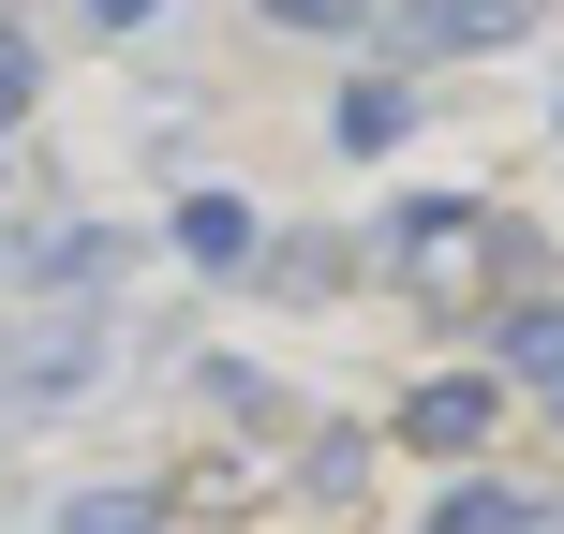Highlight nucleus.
Instances as JSON below:
<instances>
[{"mask_svg":"<svg viewBox=\"0 0 564 534\" xmlns=\"http://www.w3.org/2000/svg\"><path fill=\"white\" fill-rule=\"evenodd\" d=\"M89 371H105V312H59V297L0 312V431H30V416H59V401H89Z\"/></svg>","mask_w":564,"mask_h":534,"instance_id":"obj_1","label":"nucleus"},{"mask_svg":"<svg viewBox=\"0 0 564 534\" xmlns=\"http://www.w3.org/2000/svg\"><path fill=\"white\" fill-rule=\"evenodd\" d=\"M490 416H506V386H490V371H431V386L401 401L387 431H401L416 460H476V446H490Z\"/></svg>","mask_w":564,"mask_h":534,"instance_id":"obj_2","label":"nucleus"},{"mask_svg":"<svg viewBox=\"0 0 564 534\" xmlns=\"http://www.w3.org/2000/svg\"><path fill=\"white\" fill-rule=\"evenodd\" d=\"M119 268H134L119 224H45V238H30V297H59V312H105Z\"/></svg>","mask_w":564,"mask_h":534,"instance_id":"obj_3","label":"nucleus"},{"mask_svg":"<svg viewBox=\"0 0 564 534\" xmlns=\"http://www.w3.org/2000/svg\"><path fill=\"white\" fill-rule=\"evenodd\" d=\"M535 15H550V0H416L387 45H416V59H476V45H520Z\"/></svg>","mask_w":564,"mask_h":534,"instance_id":"obj_4","label":"nucleus"},{"mask_svg":"<svg viewBox=\"0 0 564 534\" xmlns=\"http://www.w3.org/2000/svg\"><path fill=\"white\" fill-rule=\"evenodd\" d=\"M164 238H178V268H208V282L268 268V224H253L238 194H178V208H164Z\"/></svg>","mask_w":564,"mask_h":534,"instance_id":"obj_5","label":"nucleus"},{"mask_svg":"<svg viewBox=\"0 0 564 534\" xmlns=\"http://www.w3.org/2000/svg\"><path fill=\"white\" fill-rule=\"evenodd\" d=\"M401 134H416V89H401V75H341V89H327V149H357V164H387Z\"/></svg>","mask_w":564,"mask_h":534,"instance_id":"obj_6","label":"nucleus"},{"mask_svg":"<svg viewBox=\"0 0 564 534\" xmlns=\"http://www.w3.org/2000/svg\"><path fill=\"white\" fill-rule=\"evenodd\" d=\"M535 520H550V505H520L506 476H446V490H431V520H416V534H535Z\"/></svg>","mask_w":564,"mask_h":534,"instance_id":"obj_7","label":"nucleus"},{"mask_svg":"<svg viewBox=\"0 0 564 534\" xmlns=\"http://www.w3.org/2000/svg\"><path fill=\"white\" fill-rule=\"evenodd\" d=\"M506 371L564 416V297H520V312H506Z\"/></svg>","mask_w":564,"mask_h":534,"instance_id":"obj_8","label":"nucleus"},{"mask_svg":"<svg viewBox=\"0 0 564 534\" xmlns=\"http://www.w3.org/2000/svg\"><path fill=\"white\" fill-rule=\"evenodd\" d=\"M194 386H208V416H224V431H282V416H297V386H268L253 357H208Z\"/></svg>","mask_w":564,"mask_h":534,"instance_id":"obj_9","label":"nucleus"},{"mask_svg":"<svg viewBox=\"0 0 564 534\" xmlns=\"http://www.w3.org/2000/svg\"><path fill=\"white\" fill-rule=\"evenodd\" d=\"M341 238H268V268H253V297H341Z\"/></svg>","mask_w":564,"mask_h":534,"instance_id":"obj_10","label":"nucleus"},{"mask_svg":"<svg viewBox=\"0 0 564 534\" xmlns=\"http://www.w3.org/2000/svg\"><path fill=\"white\" fill-rule=\"evenodd\" d=\"M297 476L327 490V505H357V476H371V431H312V446H297Z\"/></svg>","mask_w":564,"mask_h":534,"instance_id":"obj_11","label":"nucleus"},{"mask_svg":"<svg viewBox=\"0 0 564 534\" xmlns=\"http://www.w3.org/2000/svg\"><path fill=\"white\" fill-rule=\"evenodd\" d=\"M59 534H164V505H149V490H75Z\"/></svg>","mask_w":564,"mask_h":534,"instance_id":"obj_12","label":"nucleus"},{"mask_svg":"<svg viewBox=\"0 0 564 534\" xmlns=\"http://www.w3.org/2000/svg\"><path fill=\"white\" fill-rule=\"evenodd\" d=\"M30 105H45V45H30V30H0V134H15Z\"/></svg>","mask_w":564,"mask_h":534,"instance_id":"obj_13","label":"nucleus"},{"mask_svg":"<svg viewBox=\"0 0 564 534\" xmlns=\"http://www.w3.org/2000/svg\"><path fill=\"white\" fill-rule=\"evenodd\" d=\"M268 30H327V45H357L371 0H268Z\"/></svg>","mask_w":564,"mask_h":534,"instance_id":"obj_14","label":"nucleus"},{"mask_svg":"<svg viewBox=\"0 0 564 534\" xmlns=\"http://www.w3.org/2000/svg\"><path fill=\"white\" fill-rule=\"evenodd\" d=\"M149 15H164V0H89V30H149Z\"/></svg>","mask_w":564,"mask_h":534,"instance_id":"obj_15","label":"nucleus"},{"mask_svg":"<svg viewBox=\"0 0 564 534\" xmlns=\"http://www.w3.org/2000/svg\"><path fill=\"white\" fill-rule=\"evenodd\" d=\"M550 119H564V105H550Z\"/></svg>","mask_w":564,"mask_h":534,"instance_id":"obj_16","label":"nucleus"}]
</instances>
